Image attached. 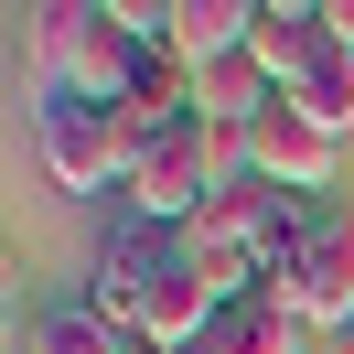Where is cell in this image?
I'll use <instances>...</instances> for the list:
<instances>
[{
	"label": "cell",
	"mask_w": 354,
	"mask_h": 354,
	"mask_svg": "<svg viewBox=\"0 0 354 354\" xmlns=\"http://www.w3.org/2000/svg\"><path fill=\"white\" fill-rule=\"evenodd\" d=\"M333 161H344V140H333V129H311L290 97L258 118V129H247V172H258L268 194H322V183H333Z\"/></svg>",
	"instance_id": "277c9868"
},
{
	"label": "cell",
	"mask_w": 354,
	"mask_h": 354,
	"mask_svg": "<svg viewBox=\"0 0 354 354\" xmlns=\"http://www.w3.org/2000/svg\"><path fill=\"white\" fill-rule=\"evenodd\" d=\"M22 22V54H32V75H54L65 86V44H75V0H32V11H11Z\"/></svg>",
	"instance_id": "30bf717a"
},
{
	"label": "cell",
	"mask_w": 354,
	"mask_h": 354,
	"mask_svg": "<svg viewBox=\"0 0 354 354\" xmlns=\"http://www.w3.org/2000/svg\"><path fill=\"white\" fill-rule=\"evenodd\" d=\"M247 22H258V0H183V11H172V54H183V75H204V65H225V54H247Z\"/></svg>",
	"instance_id": "8992f818"
},
{
	"label": "cell",
	"mask_w": 354,
	"mask_h": 354,
	"mask_svg": "<svg viewBox=\"0 0 354 354\" xmlns=\"http://www.w3.org/2000/svg\"><path fill=\"white\" fill-rule=\"evenodd\" d=\"M344 354H354V344H344Z\"/></svg>",
	"instance_id": "4fadbf2b"
},
{
	"label": "cell",
	"mask_w": 354,
	"mask_h": 354,
	"mask_svg": "<svg viewBox=\"0 0 354 354\" xmlns=\"http://www.w3.org/2000/svg\"><path fill=\"white\" fill-rule=\"evenodd\" d=\"M258 301H290L311 333H354V225H344V215H322V225H311V247L258 290Z\"/></svg>",
	"instance_id": "7a4b0ae2"
},
{
	"label": "cell",
	"mask_w": 354,
	"mask_h": 354,
	"mask_svg": "<svg viewBox=\"0 0 354 354\" xmlns=\"http://www.w3.org/2000/svg\"><path fill=\"white\" fill-rule=\"evenodd\" d=\"M172 225H118V236H108V258H97V279H86V311H97V322H118V333H129V344H140V311H151V279H161V258H172Z\"/></svg>",
	"instance_id": "3957f363"
},
{
	"label": "cell",
	"mask_w": 354,
	"mask_h": 354,
	"mask_svg": "<svg viewBox=\"0 0 354 354\" xmlns=\"http://www.w3.org/2000/svg\"><path fill=\"white\" fill-rule=\"evenodd\" d=\"M215 333H225V354H311V322H301L290 301H258V290H247V301H225Z\"/></svg>",
	"instance_id": "52a82bcc"
},
{
	"label": "cell",
	"mask_w": 354,
	"mask_h": 354,
	"mask_svg": "<svg viewBox=\"0 0 354 354\" xmlns=\"http://www.w3.org/2000/svg\"><path fill=\"white\" fill-rule=\"evenodd\" d=\"M172 354H225V333H194V344H172Z\"/></svg>",
	"instance_id": "7c38bea8"
},
{
	"label": "cell",
	"mask_w": 354,
	"mask_h": 354,
	"mask_svg": "<svg viewBox=\"0 0 354 354\" xmlns=\"http://www.w3.org/2000/svg\"><path fill=\"white\" fill-rule=\"evenodd\" d=\"M247 54H258L279 86H301L311 65L333 54V22H322V0H258V22H247Z\"/></svg>",
	"instance_id": "5b68a950"
},
{
	"label": "cell",
	"mask_w": 354,
	"mask_h": 354,
	"mask_svg": "<svg viewBox=\"0 0 354 354\" xmlns=\"http://www.w3.org/2000/svg\"><path fill=\"white\" fill-rule=\"evenodd\" d=\"M32 151H44V172L65 183V194H97V183H118V108L54 86L44 108H32Z\"/></svg>",
	"instance_id": "6da1fadb"
},
{
	"label": "cell",
	"mask_w": 354,
	"mask_h": 354,
	"mask_svg": "<svg viewBox=\"0 0 354 354\" xmlns=\"http://www.w3.org/2000/svg\"><path fill=\"white\" fill-rule=\"evenodd\" d=\"M32 354H129V333H118V322H97L86 301H65V311H44Z\"/></svg>",
	"instance_id": "9c48e42d"
},
{
	"label": "cell",
	"mask_w": 354,
	"mask_h": 354,
	"mask_svg": "<svg viewBox=\"0 0 354 354\" xmlns=\"http://www.w3.org/2000/svg\"><path fill=\"white\" fill-rule=\"evenodd\" d=\"M322 22H333V44L354 54V0H322Z\"/></svg>",
	"instance_id": "8fae6325"
},
{
	"label": "cell",
	"mask_w": 354,
	"mask_h": 354,
	"mask_svg": "<svg viewBox=\"0 0 354 354\" xmlns=\"http://www.w3.org/2000/svg\"><path fill=\"white\" fill-rule=\"evenodd\" d=\"M290 108H301V118H311V129H333V140H344V129H354V54H344V44H333V54H322V65H311V75H301V86H290Z\"/></svg>",
	"instance_id": "ba28073f"
}]
</instances>
